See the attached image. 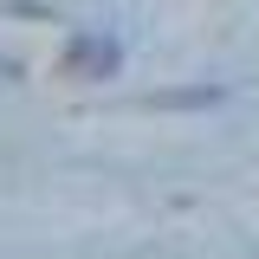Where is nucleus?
Returning a JSON list of instances; mask_svg holds the SVG:
<instances>
[{
    "instance_id": "nucleus-1",
    "label": "nucleus",
    "mask_w": 259,
    "mask_h": 259,
    "mask_svg": "<svg viewBox=\"0 0 259 259\" xmlns=\"http://www.w3.org/2000/svg\"><path fill=\"white\" fill-rule=\"evenodd\" d=\"M65 65H78V71H117V39H71Z\"/></svg>"
}]
</instances>
